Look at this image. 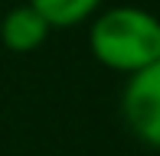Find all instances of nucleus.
I'll return each mask as SVG.
<instances>
[{
    "label": "nucleus",
    "mask_w": 160,
    "mask_h": 156,
    "mask_svg": "<svg viewBox=\"0 0 160 156\" xmlns=\"http://www.w3.org/2000/svg\"><path fill=\"white\" fill-rule=\"evenodd\" d=\"M88 49L98 65L134 75L160 59V16L134 3L98 10L88 20Z\"/></svg>",
    "instance_id": "nucleus-1"
},
{
    "label": "nucleus",
    "mask_w": 160,
    "mask_h": 156,
    "mask_svg": "<svg viewBox=\"0 0 160 156\" xmlns=\"http://www.w3.org/2000/svg\"><path fill=\"white\" fill-rule=\"evenodd\" d=\"M121 120L131 137L160 150V59L128 75L121 88Z\"/></svg>",
    "instance_id": "nucleus-2"
},
{
    "label": "nucleus",
    "mask_w": 160,
    "mask_h": 156,
    "mask_svg": "<svg viewBox=\"0 0 160 156\" xmlns=\"http://www.w3.org/2000/svg\"><path fill=\"white\" fill-rule=\"evenodd\" d=\"M52 26L46 23L36 7L30 3H20V7H10L0 20V42H3L10 52L17 55H26V52H36L42 42L49 39Z\"/></svg>",
    "instance_id": "nucleus-3"
},
{
    "label": "nucleus",
    "mask_w": 160,
    "mask_h": 156,
    "mask_svg": "<svg viewBox=\"0 0 160 156\" xmlns=\"http://www.w3.org/2000/svg\"><path fill=\"white\" fill-rule=\"evenodd\" d=\"M26 3L36 7L52 30H75L95 16L105 0H26Z\"/></svg>",
    "instance_id": "nucleus-4"
}]
</instances>
